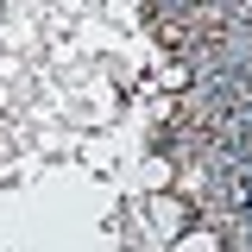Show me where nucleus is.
<instances>
[{
    "mask_svg": "<svg viewBox=\"0 0 252 252\" xmlns=\"http://www.w3.org/2000/svg\"><path fill=\"white\" fill-rule=\"evenodd\" d=\"M177 252H220V240L208 233V227H195V233H183V240H177Z\"/></svg>",
    "mask_w": 252,
    "mask_h": 252,
    "instance_id": "1",
    "label": "nucleus"
}]
</instances>
